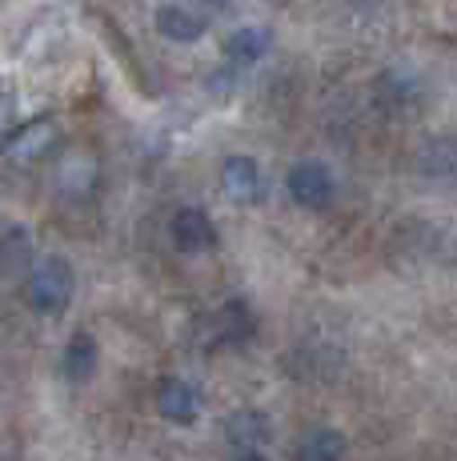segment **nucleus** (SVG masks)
<instances>
[{
    "label": "nucleus",
    "mask_w": 457,
    "mask_h": 461,
    "mask_svg": "<svg viewBox=\"0 0 457 461\" xmlns=\"http://www.w3.org/2000/svg\"><path fill=\"white\" fill-rule=\"evenodd\" d=\"M73 289H76V273L68 265V257L60 253H45L32 261L29 269V305L32 313L40 317H60L73 301Z\"/></svg>",
    "instance_id": "obj_1"
},
{
    "label": "nucleus",
    "mask_w": 457,
    "mask_h": 461,
    "mask_svg": "<svg viewBox=\"0 0 457 461\" xmlns=\"http://www.w3.org/2000/svg\"><path fill=\"white\" fill-rule=\"evenodd\" d=\"M285 189L293 197L297 209H309V212H321L333 205L337 197V176L325 161H297L293 168L285 173Z\"/></svg>",
    "instance_id": "obj_2"
},
{
    "label": "nucleus",
    "mask_w": 457,
    "mask_h": 461,
    "mask_svg": "<svg viewBox=\"0 0 457 461\" xmlns=\"http://www.w3.org/2000/svg\"><path fill=\"white\" fill-rule=\"evenodd\" d=\"M57 140H60L57 121H52V117H37V121H24V125H16L0 149L8 153V161L32 165V161H45Z\"/></svg>",
    "instance_id": "obj_3"
},
{
    "label": "nucleus",
    "mask_w": 457,
    "mask_h": 461,
    "mask_svg": "<svg viewBox=\"0 0 457 461\" xmlns=\"http://www.w3.org/2000/svg\"><path fill=\"white\" fill-rule=\"evenodd\" d=\"M221 193L228 205H257L265 197V176H261V165L253 157H225L221 165Z\"/></svg>",
    "instance_id": "obj_4"
},
{
    "label": "nucleus",
    "mask_w": 457,
    "mask_h": 461,
    "mask_svg": "<svg viewBox=\"0 0 457 461\" xmlns=\"http://www.w3.org/2000/svg\"><path fill=\"white\" fill-rule=\"evenodd\" d=\"M169 237H173V245H177L181 253H205V249H213L217 245V225H213V217H209L205 209L184 205V209L173 212Z\"/></svg>",
    "instance_id": "obj_5"
},
{
    "label": "nucleus",
    "mask_w": 457,
    "mask_h": 461,
    "mask_svg": "<svg viewBox=\"0 0 457 461\" xmlns=\"http://www.w3.org/2000/svg\"><path fill=\"white\" fill-rule=\"evenodd\" d=\"M153 24L169 44H197L209 32L205 13H197V8H189V5H177V0H169V5L157 8Z\"/></svg>",
    "instance_id": "obj_6"
},
{
    "label": "nucleus",
    "mask_w": 457,
    "mask_h": 461,
    "mask_svg": "<svg viewBox=\"0 0 457 461\" xmlns=\"http://www.w3.org/2000/svg\"><path fill=\"white\" fill-rule=\"evenodd\" d=\"M157 413H161L165 421L173 425H193L201 413V393L193 381L184 377H169L161 381V389H157Z\"/></svg>",
    "instance_id": "obj_7"
},
{
    "label": "nucleus",
    "mask_w": 457,
    "mask_h": 461,
    "mask_svg": "<svg viewBox=\"0 0 457 461\" xmlns=\"http://www.w3.org/2000/svg\"><path fill=\"white\" fill-rule=\"evenodd\" d=\"M225 438L237 449H261L265 441H273V421L261 410H237L225 418Z\"/></svg>",
    "instance_id": "obj_8"
},
{
    "label": "nucleus",
    "mask_w": 457,
    "mask_h": 461,
    "mask_svg": "<svg viewBox=\"0 0 457 461\" xmlns=\"http://www.w3.org/2000/svg\"><path fill=\"white\" fill-rule=\"evenodd\" d=\"M96 369H101V349H96L93 333H73L65 345V357H60V374L73 385H85V381H93Z\"/></svg>",
    "instance_id": "obj_9"
},
{
    "label": "nucleus",
    "mask_w": 457,
    "mask_h": 461,
    "mask_svg": "<svg viewBox=\"0 0 457 461\" xmlns=\"http://www.w3.org/2000/svg\"><path fill=\"white\" fill-rule=\"evenodd\" d=\"M269 49H273V32L261 29V24H245V29H233L225 37V57L233 65H257Z\"/></svg>",
    "instance_id": "obj_10"
},
{
    "label": "nucleus",
    "mask_w": 457,
    "mask_h": 461,
    "mask_svg": "<svg viewBox=\"0 0 457 461\" xmlns=\"http://www.w3.org/2000/svg\"><path fill=\"white\" fill-rule=\"evenodd\" d=\"M93 181H96L93 157H85V153L60 157V165H57V189L65 193V197H73V201L89 197V193H93Z\"/></svg>",
    "instance_id": "obj_11"
},
{
    "label": "nucleus",
    "mask_w": 457,
    "mask_h": 461,
    "mask_svg": "<svg viewBox=\"0 0 457 461\" xmlns=\"http://www.w3.org/2000/svg\"><path fill=\"white\" fill-rule=\"evenodd\" d=\"M345 433L341 429H313L301 438V446L293 449L297 461H341L345 457Z\"/></svg>",
    "instance_id": "obj_12"
},
{
    "label": "nucleus",
    "mask_w": 457,
    "mask_h": 461,
    "mask_svg": "<svg viewBox=\"0 0 457 461\" xmlns=\"http://www.w3.org/2000/svg\"><path fill=\"white\" fill-rule=\"evenodd\" d=\"M209 325H213V337H217V341H241V337L253 330L249 305H245V301H228V305L217 309Z\"/></svg>",
    "instance_id": "obj_13"
},
{
    "label": "nucleus",
    "mask_w": 457,
    "mask_h": 461,
    "mask_svg": "<svg viewBox=\"0 0 457 461\" xmlns=\"http://www.w3.org/2000/svg\"><path fill=\"white\" fill-rule=\"evenodd\" d=\"M16 113H21V96L13 85L0 81V145L8 140V132L16 129Z\"/></svg>",
    "instance_id": "obj_14"
},
{
    "label": "nucleus",
    "mask_w": 457,
    "mask_h": 461,
    "mask_svg": "<svg viewBox=\"0 0 457 461\" xmlns=\"http://www.w3.org/2000/svg\"><path fill=\"white\" fill-rule=\"evenodd\" d=\"M193 8H201V13H225L228 5H233V0H189Z\"/></svg>",
    "instance_id": "obj_15"
},
{
    "label": "nucleus",
    "mask_w": 457,
    "mask_h": 461,
    "mask_svg": "<svg viewBox=\"0 0 457 461\" xmlns=\"http://www.w3.org/2000/svg\"><path fill=\"white\" fill-rule=\"evenodd\" d=\"M233 461H269V457L261 454V449H241V454H237Z\"/></svg>",
    "instance_id": "obj_16"
}]
</instances>
